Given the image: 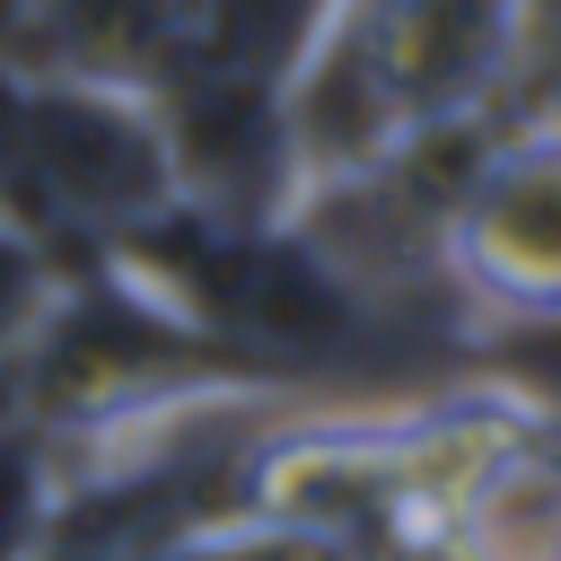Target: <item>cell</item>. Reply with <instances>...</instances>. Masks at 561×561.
Listing matches in <instances>:
<instances>
[{
	"mask_svg": "<svg viewBox=\"0 0 561 561\" xmlns=\"http://www.w3.org/2000/svg\"><path fill=\"white\" fill-rule=\"evenodd\" d=\"M193 44V0H0V70L158 88Z\"/></svg>",
	"mask_w": 561,
	"mask_h": 561,
	"instance_id": "3957f363",
	"label": "cell"
},
{
	"mask_svg": "<svg viewBox=\"0 0 561 561\" xmlns=\"http://www.w3.org/2000/svg\"><path fill=\"white\" fill-rule=\"evenodd\" d=\"M167 202H184V184L140 88L0 70V228L44 245L53 263H105Z\"/></svg>",
	"mask_w": 561,
	"mask_h": 561,
	"instance_id": "6da1fadb",
	"label": "cell"
},
{
	"mask_svg": "<svg viewBox=\"0 0 561 561\" xmlns=\"http://www.w3.org/2000/svg\"><path fill=\"white\" fill-rule=\"evenodd\" d=\"M517 88H526V114H535V123H561V0H526Z\"/></svg>",
	"mask_w": 561,
	"mask_h": 561,
	"instance_id": "5b68a950",
	"label": "cell"
},
{
	"mask_svg": "<svg viewBox=\"0 0 561 561\" xmlns=\"http://www.w3.org/2000/svg\"><path fill=\"white\" fill-rule=\"evenodd\" d=\"M438 272L517 324H561V123H491L447 193Z\"/></svg>",
	"mask_w": 561,
	"mask_h": 561,
	"instance_id": "7a4b0ae2",
	"label": "cell"
},
{
	"mask_svg": "<svg viewBox=\"0 0 561 561\" xmlns=\"http://www.w3.org/2000/svg\"><path fill=\"white\" fill-rule=\"evenodd\" d=\"M61 508V465L35 412H0V561H35Z\"/></svg>",
	"mask_w": 561,
	"mask_h": 561,
	"instance_id": "277c9868",
	"label": "cell"
}]
</instances>
